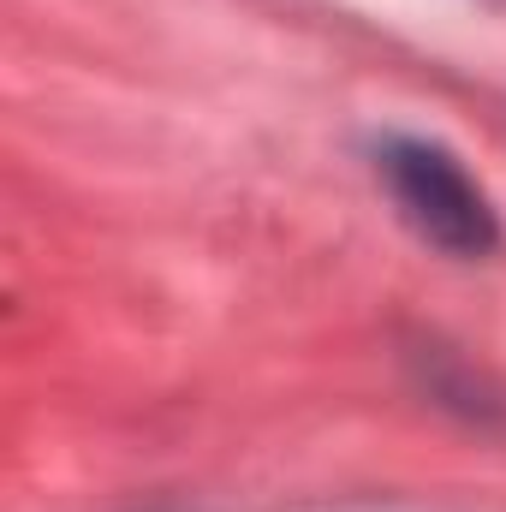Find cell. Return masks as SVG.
<instances>
[{
	"label": "cell",
	"mask_w": 506,
	"mask_h": 512,
	"mask_svg": "<svg viewBox=\"0 0 506 512\" xmlns=\"http://www.w3.org/2000/svg\"><path fill=\"white\" fill-rule=\"evenodd\" d=\"M381 185L393 191L399 215L447 256H489L501 245V221L483 185L429 137H387L376 149Z\"/></svg>",
	"instance_id": "1"
}]
</instances>
